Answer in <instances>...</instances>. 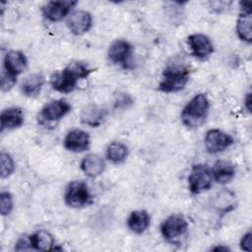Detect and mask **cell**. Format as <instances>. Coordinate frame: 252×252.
Instances as JSON below:
<instances>
[{
	"label": "cell",
	"instance_id": "obj_17",
	"mask_svg": "<svg viewBox=\"0 0 252 252\" xmlns=\"http://www.w3.org/2000/svg\"><path fill=\"white\" fill-rule=\"evenodd\" d=\"M1 131L5 129H15L22 126L24 123L23 110L17 107H11L2 111L1 116Z\"/></svg>",
	"mask_w": 252,
	"mask_h": 252
},
{
	"label": "cell",
	"instance_id": "obj_8",
	"mask_svg": "<svg viewBox=\"0 0 252 252\" xmlns=\"http://www.w3.org/2000/svg\"><path fill=\"white\" fill-rule=\"evenodd\" d=\"M232 143V137L219 129H213L208 131L205 137V147L207 151L212 154L224 151Z\"/></svg>",
	"mask_w": 252,
	"mask_h": 252
},
{
	"label": "cell",
	"instance_id": "obj_15",
	"mask_svg": "<svg viewBox=\"0 0 252 252\" xmlns=\"http://www.w3.org/2000/svg\"><path fill=\"white\" fill-rule=\"evenodd\" d=\"M235 174V167L234 165L224 159H220L215 162L214 167L212 169V175L213 179H215L217 182L224 184L229 182Z\"/></svg>",
	"mask_w": 252,
	"mask_h": 252
},
{
	"label": "cell",
	"instance_id": "obj_6",
	"mask_svg": "<svg viewBox=\"0 0 252 252\" xmlns=\"http://www.w3.org/2000/svg\"><path fill=\"white\" fill-rule=\"evenodd\" d=\"M133 46L124 39L114 40L108 48V57L115 63L122 66L124 69L132 67Z\"/></svg>",
	"mask_w": 252,
	"mask_h": 252
},
{
	"label": "cell",
	"instance_id": "obj_20",
	"mask_svg": "<svg viewBox=\"0 0 252 252\" xmlns=\"http://www.w3.org/2000/svg\"><path fill=\"white\" fill-rule=\"evenodd\" d=\"M251 25H252L251 13L241 12L236 23V32L241 40H244L249 43L252 40Z\"/></svg>",
	"mask_w": 252,
	"mask_h": 252
},
{
	"label": "cell",
	"instance_id": "obj_13",
	"mask_svg": "<svg viewBox=\"0 0 252 252\" xmlns=\"http://www.w3.org/2000/svg\"><path fill=\"white\" fill-rule=\"evenodd\" d=\"M27 68L26 56L17 50L8 52L4 59V73L16 78Z\"/></svg>",
	"mask_w": 252,
	"mask_h": 252
},
{
	"label": "cell",
	"instance_id": "obj_30",
	"mask_svg": "<svg viewBox=\"0 0 252 252\" xmlns=\"http://www.w3.org/2000/svg\"><path fill=\"white\" fill-rule=\"evenodd\" d=\"M213 250H225V251H227V250H229L227 247H222V246H218V247H215V248H213Z\"/></svg>",
	"mask_w": 252,
	"mask_h": 252
},
{
	"label": "cell",
	"instance_id": "obj_9",
	"mask_svg": "<svg viewBox=\"0 0 252 252\" xmlns=\"http://www.w3.org/2000/svg\"><path fill=\"white\" fill-rule=\"evenodd\" d=\"M77 4L76 1H49L41 9L44 18L51 22L61 21Z\"/></svg>",
	"mask_w": 252,
	"mask_h": 252
},
{
	"label": "cell",
	"instance_id": "obj_18",
	"mask_svg": "<svg viewBox=\"0 0 252 252\" xmlns=\"http://www.w3.org/2000/svg\"><path fill=\"white\" fill-rule=\"evenodd\" d=\"M81 168L88 176L95 177L99 175L104 169V162L99 156L90 154L82 160Z\"/></svg>",
	"mask_w": 252,
	"mask_h": 252
},
{
	"label": "cell",
	"instance_id": "obj_24",
	"mask_svg": "<svg viewBox=\"0 0 252 252\" xmlns=\"http://www.w3.org/2000/svg\"><path fill=\"white\" fill-rule=\"evenodd\" d=\"M15 169V163L12 158L6 154L1 153L0 155V174L2 178H6L10 176Z\"/></svg>",
	"mask_w": 252,
	"mask_h": 252
},
{
	"label": "cell",
	"instance_id": "obj_5",
	"mask_svg": "<svg viewBox=\"0 0 252 252\" xmlns=\"http://www.w3.org/2000/svg\"><path fill=\"white\" fill-rule=\"evenodd\" d=\"M212 170L206 164H195L188 176L189 189L193 194H200L211 188Z\"/></svg>",
	"mask_w": 252,
	"mask_h": 252
},
{
	"label": "cell",
	"instance_id": "obj_16",
	"mask_svg": "<svg viewBox=\"0 0 252 252\" xmlns=\"http://www.w3.org/2000/svg\"><path fill=\"white\" fill-rule=\"evenodd\" d=\"M150 221L151 218L147 211L136 210L130 214L127 220V225L134 233L141 234L147 230L150 225Z\"/></svg>",
	"mask_w": 252,
	"mask_h": 252
},
{
	"label": "cell",
	"instance_id": "obj_27",
	"mask_svg": "<svg viewBox=\"0 0 252 252\" xmlns=\"http://www.w3.org/2000/svg\"><path fill=\"white\" fill-rule=\"evenodd\" d=\"M16 83V78H13L6 73H2V78H1V88L3 91H8L10 90L14 84Z\"/></svg>",
	"mask_w": 252,
	"mask_h": 252
},
{
	"label": "cell",
	"instance_id": "obj_2",
	"mask_svg": "<svg viewBox=\"0 0 252 252\" xmlns=\"http://www.w3.org/2000/svg\"><path fill=\"white\" fill-rule=\"evenodd\" d=\"M210 102L206 94H196L183 108L181 113L182 123L188 128L201 126L208 115Z\"/></svg>",
	"mask_w": 252,
	"mask_h": 252
},
{
	"label": "cell",
	"instance_id": "obj_21",
	"mask_svg": "<svg viewBox=\"0 0 252 252\" xmlns=\"http://www.w3.org/2000/svg\"><path fill=\"white\" fill-rule=\"evenodd\" d=\"M32 249L39 251H48L52 249L53 237L45 230H38L31 235Z\"/></svg>",
	"mask_w": 252,
	"mask_h": 252
},
{
	"label": "cell",
	"instance_id": "obj_28",
	"mask_svg": "<svg viewBox=\"0 0 252 252\" xmlns=\"http://www.w3.org/2000/svg\"><path fill=\"white\" fill-rule=\"evenodd\" d=\"M251 245H252V234L250 231L245 233L240 241V246L242 250L245 251H251Z\"/></svg>",
	"mask_w": 252,
	"mask_h": 252
},
{
	"label": "cell",
	"instance_id": "obj_29",
	"mask_svg": "<svg viewBox=\"0 0 252 252\" xmlns=\"http://www.w3.org/2000/svg\"><path fill=\"white\" fill-rule=\"evenodd\" d=\"M245 101V106L248 109V111H251V93H248L246 97L244 98Z\"/></svg>",
	"mask_w": 252,
	"mask_h": 252
},
{
	"label": "cell",
	"instance_id": "obj_4",
	"mask_svg": "<svg viewBox=\"0 0 252 252\" xmlns=\"http://www.w3.org/2000/svg\"><path fill=\"white\" fill-rule=\"evenodd\" d=\"M64 198L66 204L73 208H82L93 203V196L88 189V185L82 180L70 182L65 190Z\"/></svg>",
	"mask_w": 252,
	"mask_h": 252
},
{
	"label": "cell",
	"instance_id": "obj_12",
	"mask_svg": "<svg viewBox=\"0 0 252 252\" xmlns=\"http://www.w3.org/2000/svg\"><path fill=\"white\" fill-rule=\"evenodd\" d=\"M64 147L71 152H84L90 147V136L84 130L73 129L66 135Z\"/></svg>",
	"mask_w": 252,
	"mask_h": 252
},
{
	"label": "cell",
	"instance_id": "obj_10",
	"mask_svg": "<svg viewBox=\"0 0 252 252\" xmlns=\"http://www.w3.org/2000/svg\"><path fill=\"white\" fill-rule=\"evenodd\" d=\"M71 110V105L65 99H57L45 104L39 117L44 122H54L64 117Z\"/></svg>",
	"mask_w": 252,
	"mask_h": 252
},
{
	"label": "cell",
	"instance_id": "obj_22",
	"mask_svg": "<svg viewBox=\"0 0 252 252\" xmlns=\"http://www.w3.org/2000/svg\"><path fill=\"white\" fill-rule=\"evenodd\" d=\"M104 111L95 105L88 106L82 113V121L92 127H97L102 122Z\"/></svg>",
	"mask_w": 252,
	"mask_h": 252
},
{
	"label": "cell",
	"instance_id": "obj_7",
	"mask_svg": "<svg viewBox=\"0 0 252 252\" xmlns=\"http://www.w3.org/2000/svg\"><path fill=\"white\" fill-rule=\"evenodd\" d=\"M187 226L188 223L185 218L181 215L174 214L163 220L160 226V230L162 236L165 239L169 241H174L186 232Z\"/></svg>",
	"mask_w": 252,
	"mask_h": 252
},
{
	"label": "cell",
	"instance_id": "obj_11",
	"mask_svg": "<svg viewBox=\"0 0 252 252\" xmlns=\"http://www.w3.org/2000/svg\"><path fill=\"white\" fill-rule=\"evenodd\" d=\"M187 40L192 54L200 59H205L214 52L212 41L203 33L191 34L188 36Z\"/></svg>",
	"mask_w": 252,
	"mask_h": 252
},
{
	"label": "cell",
	"instance_id": "obj_23",
	"mask_svg": "<svg viewBox=\"0 0 252 252\" xmlns=\"http://www.w3.org/2000/svg\"><path fill=\"white\" fill-rule=\"evenodd\" d=\"M127 154H128L127 147L120 142H112L107 147V150H106L107 158L114 163L123 161L126 158Z\"/></svg>",
	"mask_w": 252,
	"mask_h": 252
},
{
	"label": "cell",
	"instance_id": "obj_26",
	"mask_svg": "<svg viewBox=\"0 0 252 252\" xmlns=\"http://www.w3.org/2000/svg\"><path fill=\"white\" fill-rule=\"evenodd\" d=\"M15 249L17 251H23V250H30L32 249V241H31V235H23L17 242Z\"/></svg>",
	"mask_w": 252,
	"mask_h": 252
},
{
	"label": "cell",
	"instance_id": "obj_19",
	"mask_svg": "<svg viewBox=\"0 0 252 252\" xmlns=\"http://www.w3.org/2000/svg\"><path fill=\"white\" fill-rule=\"evenodd\" d=\"M44 83V78L41 74L30 75L22 85V92L25 95L30 97L37 96L40 94Z\"/></svg>",
	"mask_w": 252,
	"mask_h": 252
},
{
	"label": "cell",
	"instance_id": "obj_1",
	"mask_svg": "<svg viewBox=\"0 0 252 252\" xmlns=\"http://www.w3.org/2000/svg\"><path fill=\"white\" fill-rule=\"evenodd\" d=\"M93 71L82 62H70L61 72L52 75L51 86L57 92L70 93L75 90L79 80L89 77Z\"/></svg>",
	"mask_w": 252,
	"mask_h": 252
},
{
	"label": "cell",
	"instance_id": "obj_25",
	"mask_svg": "<svg viewBox=\"0 0 252 252\" xmlns=\"http://www.w3.org/2000/svg\"><path fill=\"white\" fill-rule=\"evenodd\" d=\"M13 209L12 196L8 192H2L0 194V212L3 216L8 215Z\"/></svg>",
	"mask_w": 252,
	"mask_h": 252
},
{
	"label": "cell",
	"instance_id": "obj_14",
	"mask_svg": "<svg viewBox=\"0 0 252 252\" xmlns=\"http://www.w3.org/2000/svg\"><path fill=\"white\" fill-rule=\"evenodd\" d=\"M67 26L72 33L78 35L83 34L92 27V16L87 11H76L69 16Z\"/></svg>",
	"mask_w": 252,
	"mask_h": 252
},
{
	"label": "cell",
	"instance_id": "obj_3",
	"mask_svg": "<svg viewBox=\"0 0 252 252\" xmlns=\"http://www.w3.org/2000/svg\"><path fill=\"white\" fill-rule=\"evenodd\" d=\"M190 71L183 66L171 65L166 67L161 76L158 89L163 93H175L183 90L189 80Z\"/></svg>",
	"mask_w": 252,
	"mask_h": 252
}]
</instances>
